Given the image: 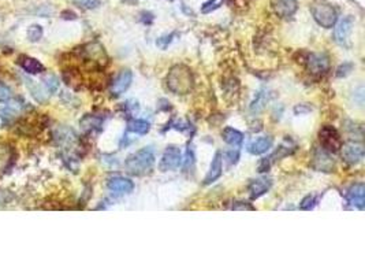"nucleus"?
I'll list each match as a JSON object with an SVG mask.
<instances>
[{
	"mask_svg": "<svg viewBox=\"0 0 365 274\" xmlns=\"http://www.w3.org/2000/svg\"><path fill=\"white\" fill-rule=\"evenodd\" d=\"M151 129V123L145 119H132L127 122V130L136 134H146Z\"/></svg>",
	"mask_w": 365,
	"mask_h": 274,
	"instance_id": "nucleus-21",
	"label": "nucleus"
},
{
	"mask_svg": "<svg viewBox=\"0 0 365 274\" xmlns=\"http://www.w3.org/2000/svg\"><path fill=\"white\" fill-rule=\"evenodd\" d=\"M342 157L347 163L355 165L364 158V147L358 143H346L342 146Z\"/></svg>",
	"mask_w": 365,
	"mask_h": 274,
	"instance_id": "nucleus-7",
	"label": "nucleus"
},
{
	"mask_svg": "<svg viewBox=\"0 0 365 274\" xmlns=\"http://www.w3.org/2000/svg\"><path fill=\"white\" fill-rule=\"evenodd\" d=\"M11 96V89L9 87H6L5 84L0 83V102H6L9 100Z\"/></svg>",
	"mask_w": 365,
	"mask_h": 274,
	"instance_id": "nucleus-32",
	"label": "nucleus"
},
{
	"mask_svg": "<svg viewBox=\"0 0 365 274\" xmlns=\"http://www.w3.org/2000/svg\"><path fill=\"white\" fill-rule=\"evenodd\" d=\"M155 165V151L152 147L141 148L140 151L134 152L127 158L125 162L127 173L133 176H145L152 170Z\"/></svg>",
	"mask_w": 365,
	"mask_h": 274,
	"instance_id": "nucleus-1",
	"label": "nucleus"
},
{
	"mask_svg": "<svg viewBox=\"0 0 365 274\" xmlns=\"http://www.w3.org/2000/svg\"><path fill=\"white\" fill-rule=\"evenodd\" d=\"M319 137H320L321 146L324 147L326 151L335 152L342 147V140L339 133L336 132V129L332 126H323L319 132Z\"/></svg>",
	"mask_w": 365,
	"mask_h": 274,
	"instance_id": "nucleus-4",
	"label": "nucleus"
},
{
	"mask_svg": "<svg viewBox=\"0 0 365 274\" xmlns=\"http://www.w3.org/2000/svg\"><path fill=\"white\" fill-rule=\"evenodd\" d=\"M227 157H229L230 163H235V162L238 161V151L227 152Z\"/></svg>",
	"mask_w": 365,
	"mask_h": 274,
	"instance_id": "nucleus-36",
	"label": "nucleus"
},
{
	"mask_svg": "<svg viewBox=\"0 0 365 274\" xmlns=\"http://www.w3.org/2000/svg\"><path fill=\"white\" fill-rule=\"evenodd\" d=\"M107 186L108 189L112 193H115V195H126V193H130L134 189V184H133L132 180L125 178V177H114V178H110Z\"/></svg>",
	"mask_w": 365,
	"mask_h": 274,
	"instance_id": "nucleus-11",
	"label": "nucleus"
},
{
	"mask_svg": "<svg viewBox=\"0 0 365 274\" xmlns=\"http://www.w3.org/2000/svg\"><path fill=\"white\" fill-rule=\"evenodd\" d=\"M353 25H354V20H353L351 15H347L343 20L338 22L335 32H334V37H335V41L338 44L343 45L347 41L351 30H353Z\"/></svg>",
	"mask_w": 365,
	"mask_h": 274,
	"instance_id": "nucleus-9",
	"label": "nucleus"
},
{
	"mask_svg": "<svg viewBox=\"0 0 365 274\" xmlns=\"http://www.w3.org/2000/svg\"><path fill=\"white\" fill-rule=\"evenodd\" d=\"M43 33L44 32H43V28L40 25H30L29 28H28V32H26V36H28L29 41L37 43L43 37Z\"/></svg>",
	"mask_w": 365,
	"mask_h": 274,
	"instance_id": "nucleus-24",
	"label": "nucleus"
},
{
	"mask_svg": "<svg viewBox=\"0 0 365 274\" xmlns=\"http://www.w3.org/2000/svg\"><path fill=\"white\" fill-rule=\"evenodd\" d=\"M233 210H254V207L249 203H245V201H237L233 206Z\"/></svg>",
	"mask_w": 365,
	"mask_h": 274,
	"instance_id": "nucleus-35",
	"label": "nucleus"
},
{
	"mask_svg": "<svg viewBox=\"0 0 365 274\" xmlns=\"http://www.w3.org/2000/svg\"><path fill=\"white\" fill-rule=\"evenodd\" d=\"M11 121V111L6 110V111H0V129L6 127Z\"/></svg>",
	"mask_w": 365,
	"mask_h": 274,
	"instance_id": "nucleus-31",
	"label": "nucleus"
},
{
	"mask_svg": "<svg viewBox=\"0 0 365 274\" xmlns=\"http://www.w3.org/2000/svg\"><path fill=\"white\" fill-rule=\"evenodd\" d=\"M44 87L49 93H55L59 88V80L54 74H49L44 79Z\"/></svg>",
	"mask_w": 365,
	"mask_h": 274,
	"instance_id": "nucleus-25",
	"label": "nucleus"
},
{
	"mask_svg": "<svg viewBox=\"0 0 365 274\" xmlns=\"http://www.w3.org/2000/svg\"><path fill=\"white\" fill-rule=\"evenodd\" d=\"M269 188H271V180H268V178H257V180L250 181V184H249L250 197L257 199L260 196H263L264 193H267Z\"/></svg>",
	"mask_w": 365,
	"mask_h": 274,
	"instance_id": "nucleus-17",
	"label": "nucleus"
},
{
	"mask_svg": "<svg viewBox=\"0 0 365 274\" xmlns=\"http://www.w3.org/2000/svg\"><path fill=\"white\" fill-rule=\"evenodd\" d=\"M24 80L26 81V87H28V89H29L30 93H32V96H33L37 102L44 103L48 100V96L45 95L44 89L41 88L39 84L34 83V81H32L30 79H28V77H24Z\"/></svg>",
	"mask_w": 365,
	"mask_h": 274,
	"instance_id": "nucleus-20",
	"label": "nucleus"
},
{
	"mask_svg": "<svg viewBox=\"0 0 365 274\" xmlns=\"http://www.w3.org/2000/svg\"><path fill=\"white\" fill-rule=\"evenodd\" d=\"M175 36V33H170V34H167V36H161L160 39H157V41H156V45H159L161 49H166L167 47H168V44H170L171 41H172V37Z\"/></svg>",
	"mask_w": 365,
	"mask_h": 274,
	"instance_id": "nucleus-29",
	"label": "nucleus"
},
{
	"mask_svg": "<svg viewBox=\"0 0 365 274\" xmlns=\"http://www.w3.org/2000/svg\"><path fill=\"white\" fill-rule=\"evenodd\" d=\"M223 2L224 0H208L207 3L203 5V7H201V11H203L204 14H208V13H211V11L219 9L220 6L223 5Z\"/></svg>",
	"mask_w": 365,
	"mask_h": 274,
	"instance_id": "nucleus-26",
	"label": "nucleus"
},
{
	"mask_svg": "<svg viewBox=\"0 0 365 274\" xmlns=\"http://www.w3.org/2000/svg\"><path fill=\"white\" fill-rule=\"evenodd\" d=\"M316 201H317V199L313 195L305 196V197H304V199L301 200V203H300V209H301V210H305V211L312 210V209L316 206Z\"/></svg>",
	"mask_w": 365,
	"mask_h": 274,
	"instance_id": "nucleus-27",
	"label": "nucleus"
},
{
	"mask_svg": "<svg viewBox=\"0 0 365 274\" xmlns=\"http://www.w3.org/2000/svg\"><path fill=\"white\" fill-rule=\"evenodd\" d=\"M351 70H353V63H350V62H346V63L341 64L339 67L336 68V77H339V79H342V77H346V76H349V74H350Z\"/></svg>",
	"mask_w": 365,
	"mask_h": 274,
	"instance_id": "nucleus-28",
	"label": "nucleus"
},
{
	"mask_svg": "<svg viewBox=\"0 0 365 274\" xmlns=\"http://www.w3.org/2000/svg\"><path fill=\"white\" fill-rule=\"evenodd\" d=\"M311 13L317 24L320 25L321 28H326V29H331L338 20V14H336L334 6L326 3V2L313 3L311 7Z\"/></svg>",
	"mask_w": 365,
	"mask_h": 274,
	"instance_id": "nucleus-3",
	"label": "nucleus"
},
{
	"mask_svg": "<svg viewBox=\"0 0 365 274\" xmlns=\"http://www.w3.org/2000/svg\"><path fill=\"white\" fill-rule=\"evenodd\" d=\"M74 2L85 9H96L100 6V0H74Z\"/></svg>",
	"mask_w": 365,
	"mask_h": 274,
	"instance_id": "nucleus-30",
	"label": "nucleus"
},
{
	"mask_svg": "<svg viewBox=\"0 0 365 274\" xmlns=\"http://www.w3.org/2000/svg\"><path fill=\"white\" fill-rule=\"evenodd\" d=\"M18 64L24 68L26 73L29 74H40L45 70L44 64L36 58L28 56V55H22L18 58Z\"/></svg>",
	"mask_w": 365,
	"mask_h": 274,
	"instance_id": "nucleus-14",
	"label": "nucleus"
},
{
	"mask_svg": "<svg viewBox=\"0 0 365 274\" xmlns=\"http://www.w3.org/2000/svg\"><path fill=\"white\" fill-rule=\"evenodd\" d=\"M85 52V58L88 59L89 62H93V63L103 64L104 60H106V52H104V48L102 45L98 44V43H93V44H88L83 49Z\"/></svg>",
	"mask_w": 365,
	"mask_h": 274,
	"instance_id": "nucleus-15",
	"label": "nucleus"
},
{
	"mask_svg": "<svg viewBox=\"0 0 365 274\" xmlns=\"http://www.w3.org/2000/svg\"><path fill=\"white\" fill-rule=\"evenodd\" d=\"M271 7L278 17L288 18L297 11V0H271Z\"/></svg>",
	"mask_w": 365,
	"mask_h": 274,
	"instance_id": "nucleus-10",
	"label": "nucleus"
},
{
	"mask_svg": "<svg viewBox=\"0 0 365 274\" xmlns=\"http://www.w3.org/2000/svg\"><path fill=\"white\" fill-rule=\"evenodd\" d=\"M313 167L319 171H331L334 167V161L330 157L328 151H326L324 148L321 150H316L315 155H313Z\"/></svg>",
	"mask_w": 365,
	"mask_h": 274,
	"instance_id": "nucleus-13",
	"label": "nucleus"
},
{
	"mask_svg": "<svg viewBox=\"0 0 365 274\" xmlns=\"http://www.w3.org/2000/svg\"><path fill=\"white\" fill-rule=\"evenodd\" d=\"M328 66H330V59L323 52L321 54H311L308 58V70L312 74H316V76L324 74L328 70Z\"/></svg>",
	"mask_w": 365,
	"mask_h": 274,
	"instance_id": "nucleus-8",
	"label": "nucleus"
},
{
	"mask_svg": "<svg viewBox=\"0 0 365 274\" xmlns=\"http://www.w3.org/2000/svg\"><path fill=\"white\" fill-rule=\"evenodd\" d=\"M271 147H272V139L268 136H264L258 137V139H256V140L250 143L248 146V151L252 155H261V154H265Z\"/></svg>",
	"mask_w": 365,
	"mask_h": 274,
	"instance_id": "nucleus-18",
	"label": "nucleus"
},
{
	"mask_svg": "<svg viewBox=\"0 0 365 274\" xmlns=\"http://www.w3.org/2000/svg\"><path fill=\"white\" fill-rule=\"evenodd\" d=\"M346 199L350 204L358 207L360 210L364 209V203H365V185L362 182H357L354 185H351L349 189H347V193H346Z\"/></svg>",
	"mask_w": 365,
	"mask_h": 274,
	"instance_id": "nucleus-12",
	"label": "nucleus"
},
{
	"mask_svg": "<svg viewBox=\"0 0 365 274\" xmlns=\"http://www.w3.org/2000/svg\"><path fill=\"white\" fill-rule=\"evenodd\" d=\"M170 2H172V0H170Z\"/></svg>",
	"mask_w": 365,
	"mask_h": 274,
	"instance_id": "nucleus-37",
	"label": "nucleus"
},
{
	"mask_svg": "<svg viewBox=\"0 0 365 274\" xmlns=\"http://www.w3.org/2000/svg\"><path fill=\"white\" fill-rule=\"evenodd\" d=\"M312 111V107L311 106H308V104H297L296 107H294V113L296 115H305V114L311 113Z\"/></svg>",
	"mask_w": 365,
	"mask_h": 274,
	"instance_id": "nucleus-33",
	"label": "nucleus"
},
{
	"mask_svg": "<svg viewBox=\"0 0 365 274\" xmlns=\"http://www.w3.org/2000/svg\"><path fill=\"white\" fill-rule=\"evenodd\" d=\"M193 162H195V154H193V150L192 147L188 148V151H186V157H185V170H188L192 165H193Z\"/></svg>",
	"mask_w": 365,
	"mask_h": 274,
	"instance_id": "nucleus-34",
	"label": "nucleus"
},
{
	"mask_svg": "<svg viewBox=\"0 0 365 274\" xmlns=\"http://www.w3.org/2000/svg\"><path fill=\"white\" fill-rule=\"evenodd\" d=\"M182 163V154L180 150L175 146H170L161 157V161L159 163V169L161 171H170L176 170Z\"/></svg>",
	"mask_w": 365,
	"mask_h": 274,
	"instance_id": "nucleus-5",
	"label": "nucleus"
},
{
	"mask_svg": "<svg viewBox=\"0 0 365 274\" xmlns=\"http://www.w3.org/2000/svg\"><path fill=\"white\" fill-rule=\"evenodd\" d=\"M220 176H222V154L216 152L214 159H212V163H211L210 170H208L204 178V184L205 185H210L214 181H216Z\"/></svg>",
	"mask_w": 365,
	"mask_h": 274,
	"instance_id": "nucleus-16",
	"label": "nucleus"
},
{
	"mask_svg": "<svg viewBox=\"0 0 365 274\" xmlns=\"http://www.w3.org/2000/svg\"><path fill=\"white\" fill-rule=\"evenodd\" d=\"M132 81H133V73L130 70H122L121 73L118 74L117 77L114 79L111 84V95L112 96H121L122 93L126 92L129 87L132 85Z\"/></svg>",
	"mask_w": 365,
	"mask_h": 274,
	"instance_id": "nucleus-6",
	"label": "nucleus"
},
{
	"mask_svg": "<svg viewBox=\"0 0 365 274\" xmlns=\"http://www.w3.org/2000/svg\"><path fill=\"white\" fill-rule=\"evenodd\" d=\"M167 85L171 92L176 95H186L193 88V74L185 64H176L167 76Z\"/></svg>",
	"mask_w": 365,
	"mask_h": 274,
	"instance_id": "nucleus-2",
	"label": "nucleus"
},
{
	"mask_svg": "<svg viewBox=\"0 0 365 274\" xmlns=\"http://www.w3.org/2000/svg\"><path fill=\"white\" fill-rule=\"evenodd\" d=\"M102 118L95 117V115H85V117L81 119V127H82L85 132H92V130H96V129H100L102 127Z\"/></svg>",
	"mask_w": 365,
	"mask_h": 274,
	"instance_id": "nucleus-23",
	"label": "nucleus"
},
{
	"mask_svg": "<svg viewBox=\"0 0 365 274\" xmlns=\"http://www.w3.org/2000/svg\"><path fill=\"white\" fill-rule=\"evenodd\" d=\"M269 100V96L268 93H265L264 91H260V92L256 95V98L252 103H250V113L252 114H258L261 113L265 107V104Z\"/></svg>",
	"mask_w": 365,
	"mask_h": 274,
	"instance_id": "nucleus-22",
	"label": "nucleus"
},
{
	"mask_svg": "<svg viewBox=\"0 0 365 274\" xmlns=\"http://www.w3.org/2000/svg\"><path fill=\"white\" fill-rule=\"evenodd\" d=\"M223 140L230 146H234V147H238L241 146L243 142V134L237 129L234 127L227 126L223 130Z\"/></svg>",
	"mask_w": 365,
	"mask_h": 274,
	"instance_id": "nucleus-19",
	"label": "nucleus"
}]
</instances>
